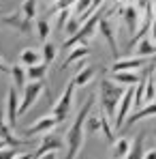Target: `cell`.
Wrapping results in <instances>:
<instances>
[{"label":"cell","instance_id":"2","mask_svg":"<svg viewBox=\"0 0 156 159\" xmlns=\"http://www.w3.org/2000/svg\"><path fill=\"white\" fill-rule=\"evenodd\" d=\"M126 86L113 82L109 78H103L101 84H99V95H101V110L107 114V118L113 123V116H116V110H118V103H120V97L124 93Z\"/></svg>","mask_w":156,"mask_h":159},{"label":"cell","instance_id":"20","mask_svg":"<svg viewBox=\"0 0 156 159\" xmlns=\"http://www.w3.org/2000/svg\"><path fill=\"white\" fill-rule=\"evenodd\" d=\"M143 135L145 133L143 131H139L137 135H135V140H130V148H129V153H126V157L124 159H141L143 157Z\"/></svg>","mask_w":156,"mask_h":159},{"label":"cell","instance_id":"28","mask_svg":"<svg viewBox=\"0 0 156 159\" xmlns=\"http://www.w3.org/2000/svg\"><path fill=\"white\" fill-rule=\"evenodd\" d=\"M99 118H101V133H103V138L111 144L113 142V129H111V120L107 118V114H105L103 110H99Z\"/></svg>","mask_w":156,"mask_h":159},{"label":"cell","instance_id":"31","mask_svg":"<svg viewBox=\"0 0 156 159\" xmlns=\"http://www.w3.org/2000/svg\"><path fill=\"white\" fill-rule=\"evenodd\" d=\"M56 13H58L56 15V30H62L66 20L71 17V9H62V11H56Z\"/></svg>","mask_w":156,"mask_h":159},{"label":"cell","instance_id":"12","mask_svg":"<svg viewBox=\"0 0 156 159\" xmlns=\"http://www.w3.org/2000/svg\"><path fill=\"white\" fill-rule=\"evenodd\" d=\"M150 62V58H143V56H130V58H116L113 65L109 67V73L113 71H137L141 67H145Z\"/></svg>","mask_w":156,"mask_h":159},{"label":"cell","instance_id":"29","mask_svg":"<svg viewBox=\"0 0 156 159\" xmlns=\"http://www.w3.org/2000/svg\"><path fill=\"white\" fill-rule=\"evenodd\" d=\"M83 131L90 133V135H94V133H101V118H99V116H90V114H88V118H86V125H83Z\"/></svg>","mask_w":156,"mask_h":159},{"label":"cell","instance_id":"30","mask_svg":"<svg viewBox=\"0 0 156 159\" xmlns=\"http://www.w3.org/2000/svg\"><path fill=\"white\" fill-rule=\"evenodd\" d=\"M79 26H81V22H79L77 17H73V15H71V17L66 20V24H64L62 30H64V34H66V37H73V34L79 30Z\"/></svg>","mask_w":156,"mask_h":159},{"label":"cell","instance_id":"32","mask_svg":"<svg viewBox=\"0 0 156 159\" xmlns=\"http://www.w3.org/2000/svg\"><path fill=\"white\" fill-rule=\"evenodd\" d=\"M17 153H19L17 146H4V148H0V159H13Z\"/></svg>","mask_w":156,"mask_h":159},{"label":"cell","instance_id":"38","mask_svg":"<svg viewBox=\"0 0 156 159\" xmlns=\"http://www.w3.org/2000/svg\"><path fill=\"white\" fill-rule=\"evenodd\" d=\"M150 39H152V41L156 43V20L152 22V28H150Z\"/></svg>","mask_w":156,"mask_h":159},{"label":"cell","instance_id":"21","mask_svg":"<svg viewBox=\"0 0 156 159\" xmlns=\"http://www.w3.org/2000/svg\"><path fill=\"white\" fill-rule=\"evenodd\" d=\"M111 78H113V82H118L122 86H135L141 80V75H137L135 71H113Z\"/></svg>","mask_w":156,"mask_h":159},{"label":"cell","instance_id":"25","mask_svg":"<svg viewBox=\"0 0 156 159\" xmlns=\"http://www.w3.org/2000/svg\"><path fill=\"white\" fill-rule=\"evenodd\" d=\"M34 30H36V37H39L41 43L47 41L49 34H52V24H49V20H47V17H39L36 24H34Z\"/></svg>","mask_w":156,"mask_h":159},{"label":"cell","instance_id":"8","mask_svg":"<svg viewBox=\"0 0 156 159\" xmlns=\"http://www.w3.org/2000/svg\"><path fill=\"white\" fill-rule=\"evenodd\" d=\"M0 22H2L4 26L13 28L15 32L24 34V37L32 32V22H30V20H26L22 13H4V15L0 17Z\"/></svg>","mask_w":156,"mask_h":159},{"label":"cell","instance_id":"17","mask_svg":"<svg viewBox=\"0 0 156 159\" xmlns=\"http://www.w3.org/2000/svg\"><path fill=\"white\" fill-rule=\"evenodd\" d=\"M135 56H143V58H150V56H156V43L150 39V34L141 37L135 45Z\"/></svg>","mask_w":156,"mask_h":159},{"label":"cell","instance_id":"36","mask_svg":"<svg viewBox=\"0 0 156 159\" xmlns=\"http://www.w3.org/2000/svg\"><path fill=\"white\" fill-rule=\"evenodd\" d=\"M141 159H156V148H152V151H143V157Z\"/></svg>","mask_w":156,"mask_h":159},{"label":"cell","instance_id":"19","mask_svg":"<svg viewBox=\"0 0 156 159\" xmlns=\"http://www.w3.org/2000/svg\"><path fill=\"white\" fill-rule=\"evenodd\" d=\"M47 62H36V65H30V67H26V78L28 82H36V80H45L47 78Z\"/></svg>","mask_w":156,"mask_h":159},{"label":"cell","instance_id":"41","mask_svg":"<svg viewBox=\"0 0 156 159\" xmlns=\"http://www.w3.org/2000/svg\"><path fill=\"white\" fill-rule=\"evenodd\" d=\"M49 2H56V0H49Z\"/></svg>","mask_w":156,"mask_h":159},{"label":"cell","instance_id":"27","mask_svg":"<svg viewBox=\"0 0 156 159\" xmlns=\"http://www.w3.org/2000/svg\"><path fill=\"white\" fill-rule=\"evenodd\" d=\"M19 13L26 17V20H34L36 17V13H39V0H24L22 2V7H19Z\"/></svg>","mask_w":156,"mask_h":159},{"label":"cell","instance_id":"22","mask_svg":"<svg viewBox=\"0 0 156 159\" xmlns=\"http://www.w3.org/2000/svg\"><path fill=\"white\" fill-rule=\"evenodd\" d=\"M36 62H41V52L36 48H24L19 54V65L30 67V65H36Z\"/></svg>","mask_w":156,"mask_h":159},{"label":"cell","instance_id":"24","mask_svg":"<svg viewBox=\"0 0 156 159\" xmlns=\"http://www.w3.org/2000/svg\"><path fill=\"white\" fill-rule=\"evenodd\" d=\"M9 75L13 78V86H15L17 90H22V88L26 86L28 78H26V67H24V65H15V67L11 69V73H9Z\"/></svg>","mask_w":156,"mask_h":159},{"label":"cell","instance_id":"33","mask_svg":"<svg viewBox=\"0 0 156 159\" xmlns=\"http://www.w3.org/2000/svg\"><path fill=\"white\" fill-rule=\"evenodd\" d=\"M75 4V0H56L53 2V11H62V9H71Z\"/></svg>","mask_w":156,"mask_h":159},{"label":"cell","instance_id":"5","mask_svg":"<svg viewBox=\"0 0 156 159\" xmlns=\"http://www.w3.org/2000/svg\"><path fill=\"white\" fill-rule=\"evenodd\" d=\"M45 93V80H36V82H26V86L22 88V99H19V114H26L30 107L39 101V97Z\"/></svg>","mask_w":156,"mask_h":159},{"label":"cell","instance_id":"35","mask_svg":"<svg viewBox=\"0 0 156 159\" xmlns=\"http://www.w3.org/2000/svg\"><path fill=\"white\" fill-rule=\"evenodd\" d=\"M0 73H6V75L11 73V67H9V65H6L2 58H0Z\"/></svg>","mask_w":156,"mask_h":159},{"label":"cell","instance_id":"15","mask_svg":"<svg viewBox=\"0 0 156 159\" xmlns=\"http://www.w3.org/2000/svg\"><path fill=\"white\" fill-rule=\"evenodd\" d=\"M148 116H156V101L145 103V106L133 110V114H129V116H126L124 125H135V123H139V120H143V118H148Z\"/></svg>","mask_w":156,"mask_h":159},{"label":"cell","instance_id":"42","mask_svg":"<svg viewBox=\"0 0 156 159\" xmlns=\"http://www.w3.org/2000/svg\"><path fill=\"white\" fill-rule=\"evenodd\" d=\"M154 67H156V65H154Z\"/></svg>","mask_w":156,"mask_h":159},{"label":"cell","instance_id":"37","mask_svg":"<svg viewBox=\"0 0 156 159\" xmlns=\"http://www.w3.org/2000/svg\"><path fill=\"white\" fill-rule=\"evenodd\" d=\"M13 159H36V157H34V153H24V155H19V153H17Z\"/></svg>","mask_w":156,"mask_h":159},{"label":"cell","instance_id":"9","mask_svg":"<svg viewBox=\"0 0 156 159\" xmlns=\"http://www.w3.org/2000/svg\"><path fill=\"white\" fill-rule=\"evenodd\" d=\"M64 148V138L60 135V133H53V131H47L41 135V144H39V148L34 151V157H39V155H43V153H49V151H62Z\"/></svg>","mask_w":156,"mask_h":159},{"label":"cell","instance_id":"18","mask_svg":"<svg viewBox=\"0 0 156 159\" xmlns=\"http://www.w3.org/2000/svg\"><path fill=\"white\" fill-rule=\"evenodd\" d=\"M130 148V138H118L111 142V159H124Z\"/></svg>","mask_w":156,"mask_h":159},{"label":"cell","instance_id":"7","mask_svg":"<svg viewBox=\"0 0 156 159\" xmlns=\"http://www.w3.org/2000/svg\"><path fill=\"white\" fill-rule=\"evenodd\" d=\"M4 118H6V125L11 129L17 127V118H19V95H17V88L11 86L9 93H6V112H4Z\"/></svg>","mask_w":156,"mask_h":159},{"label":"cell","instance_id":"26","mask_svg":"<svg viewBox=\"0 0 156 159\" xmlns=\"http://www.w3.org/2000/svg\"><path fill=\"white\" fill-rule=\"evenodd\" d=\"M56 56H58V45L52 43L49 39L43 41V48H41V60L47 62V65H52L53 60H56Z\"/></svg>","mask_w":156,"mask_h":159},{"label":"cell","instance_id":"6","mask_svg":"<svg viewBox=\"0 0 156 159\" xmlns=\"http://www.w3.org/2000/svg\"><path fill=\"white\" fill-rule=\"evenodd\" d=\"M133 99H135V86H126L124 93H122V97H120V103H118V110H116L111 127H116V129L124 127V120H126V116L133 110Z\"/></svg>","mask_w":156,"mask_h":159},{"label":"cell","instance_id":"23","mask_svg":"<svg viewBox=\"0 0 156 159\" xmlns=\"http://www.w3.org/2000/svg\"><path fill=\"white\" fill-rule=\"evenodd\" d=\"M81 69L77 71V75L73 78V82H75V86H88L90 82H92V78H94V69L92 67H88V65H79Z\"/></svg>","mask_w":156,"mask_h":159},{"label":"cell","instance_id":"14","mask_svg":"<svg viewBox=\"0 0 156 159\" xmlns=\"http://www.w3.org/2000/svg\"><path fill=\"white\" fill-rule=\"evenodd\" d=\"M120 13H122V22H124L126 30H129L130 34H135L137 28H139V24H141V11L130 2V4H126V7L120 9Z\"/></svg>","mask_w":156,"mask_h":159},{"label":"cell","instance_id":"34","mask_svg":"<svg viewBox=\"0 0 156 159\" xmlns=\"http://www.w3.org/2000/svg\"><path fill=\"white\" fill-rule=\"evenodd\" d=\"M36 159H58V155H56V151H49V153H43V155H39Z\"/></svg>","mask_w":156,"mask_h":159},{"label":"cell","instance_id":"1","mask_svg":"<svg viewBox=\"0 0 156 159\" xmlns=\"http://www.w3.org/2000/svg\"><path fill=\"white\" fill-rule=\"evenodd\" d=\"M94 101H96V95H90L88 99H86V103L79 107L77 116H75V120H73V125L69 127V131L64 133L66 138H64V144H66V159H75L79 155V151H81V146H83V125H86V118H88V114L92 112V107H94Z\"/></svg>","mask_w":156,"mask_h":159},{"label":"cell","instance_id":"13","mask_svg":"<svg viewBox=\"0 0 156 159\" xmlns=\"http://www.w3.org/2000/svg\"><path fill=\"white\" fill-rule=\"evenodd\" d=\"M99 30H101V34L105 37V41L109 43V50H111V56L113 58H118V41H116V28H113V22L105 15H101V20H99Z\"/></svg>","mask_w":156,"mask_h":159},{"label":"cell","instance_id":"3","mask_svg":"<svg viewBox=\"0 0 156 159\" xmlns=\"http://www.w3.org/2000/svg\"><path fill=\"white\" fill-rule=\"evenodd\" d=\"M101 15H103V11H94V13L79 26L77 32L64 41V50H71V48H75V45H88V41L94 37V32H96V28H99Z\"/></svg>","mask_w":156,"mask_h":159},{"label":"cell","instance_id":"39","mask_svg":"<svg viewBox=\"0 0 156 159\" xmlns=\"http://www.w3.org/2000/svg\"><path fill=\"white\" fill-rule=\"evenodd\" d=\"M4 146H9V144H6L4 140H0V148H4Z\"/></svg>","mask_w":156,"mask_h":159},{"label":"cell","instance_id":"16","mask_svg":"<svg viewBox=\"0 0 156 159\" xmlns=\"http://www.w3.org/2000/svg\"><path fill=\"white\" fill-rule=\"evenodd\" d=\"M86 56H90L88 45H75V48H71V50H69V54H66V58H64V62H62V67H60V71H66L73 62L83 60Z\"/></svg>","mask_w":156,"mask_h":159},{"label":"cell","instance_id":"4","mask_svg":"<svg viewBox=\"0 0 156 159\" xmlns=\"http://www.w3.org/2000/svg\"><path fill=\"white\" fill-rule=\"evenodd\" d=\"M75 88H77V86H75V82L71 80V82L66 84L64 93L60 95V99L53 103L49 114H52L58 123H64V120H66V116H69V112H71V106H73V99H75Z\"/></svg>","mask_w":156,"mask_h":159},{"label":"cell","instance_id":"10","mask_svg":"<svg viewBox=\"0 0 156 159\" xmlns=\"http://www.w3.org/2000/svg\"><path fill=\"white\" fill-rule=\"evenodd\" d=\"M58 125H60V123L53 118L52 114H47V116H41V118H39L32 127L24 129V131H22V135L30 140V138H34V135H43V133H47V131H53Z\"/></svg>","mask_w":156,"mask_h":159},{"label":"cell","instance_id":"11","mask_svg":"<svg viewBox=\"0 0 156 159\" xmlns=\"http://www.w3.org/2000/svg\"><path fill=\"white\" fill-rule=\"evenodd\" d=\"M0 140H4L9 146H26L28 142V138H17L15 135V129H11L9 125H6V118H4V107L0 106Z\"/></svg>","mask_w":156,"mask_h":159},{"label":"cell","instance_id":"40","mask_svg":"<svg viewBox=\"0 0 156 159\" xmlns=\"http://www.w3.org/2000/svg\"><path fill=\"white\" fill-rule=\"evenodd\" d=\"M2 15H4V11H0V17H2Z\"/></svg>","mask_w":156,"mask_h":159}]
</instances>
